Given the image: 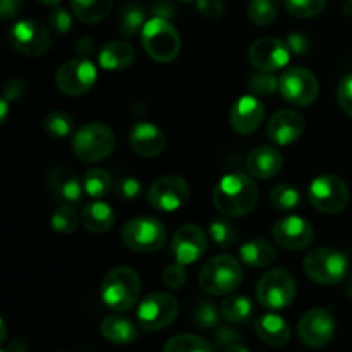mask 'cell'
<instances>
[{
  "instance_id": "obj_53",
  "label": "cell",
  "mask_w": 352,
  "mask_h": 352,
  "mask_svg": "<svg viewBox=\"0 0 352 352\" xmlns=\"http://www.w3.org/2000/svg\"><path fill=\"white\" fill-rule=\"evenodd\" d=\"M346 294L352 299V272H349L346 277Z\"/></svg>"
},
{
  "instance_id": "obj_57",
  "label": "cell",
  "mask_w": 352,
  "mask_h": 352,
  "mask_svg": "<svg viewBox=\"0 0 352 352\" xmlns=\"http://www.w3.org/2000/svg\"><path fill=\"white\" fill-rule=\"evenodd\" d=\"M349 2H352V0H349Z\"/></svg>"
},
{
  "instance_id": "obj_35",
  "label": "cell",
  "mask_w": 352,
  "mask_h": 352,
  "mask_svg": "<svg viewBox=\"0 0 352 352\" xmlns=\"http://www.w3.org/2000/svg\"><path fill=\"white\" fill-rule=\"evenodd\" d=\"M164 352H213V347L206 339L192 333L175 336L165 344Z\"/></svg>"
},
{
  "instance_id": "obj_38",
  "label": "cell",
  "mask_w": 352,
  "mask_h": 352,
  "mask_svg": "<svg viewBox=\"0 0 352 352\" xmlns=\"http://www.w3.org/2000/svg\"><path fill=\"white\" fill-rule=\"evenodd\" d=\"M299 199H301V195L291 184H277L270 191V203L280 212H289V210L296 208L299 205Z\"/></svg>"
},
{
  "instance_id": "obj_37",
  "label": "cell",
  "mask_w": 352,
  "mask_h": 352,
  "mask_svg": "<svg viewBox=\"0 0 352 352\" xmlns=\"http://www.w3.org/2000/svg\"><path fill=\"white\" fill-rule=\"evenodd\" d=\"M208 234L219 248H230L237 241V230L232 223L223 217H217L210 222Z\"/></svg>"
},
{
  "instance_id": "obj_19",
  "label": "cell",
  "mask_w": 352,
  "mask_h": 352,
  "mask_svg": "<svg viewBox=\"0 0 352 352\" xmlns=\"http://www.w3.org/2000/svg\"><path fill=\"white\" fill-rule=\"evenodd\" d=\"M230 126L236 133L246 134L254 133L265 119V107L261 100L254 95L241 96L230 109Z\"/></svg>"
},
{
  "instance_id": "obj_24",
  "label": "cell",
  "mask_w": 352,
  "mask_h": 352,
  "mask_svg": "<svg viewBox=\"0 0 352 352\" xmlns=\"http://www.w3.org/2000/svg\"><path fill=\"white\" fill-rule=\"evenodd\" d=\"M133 45L124 40L109 41L98 54V64L107 71H122L134 62Z\"/></svg>"
},
{
  "instance_id": "obj_2",
  "label": "cell",
  "mask_w": 352,
  "mask_h": 352,
  "mask_svg": "<svg viewBox=\"0 0 352 352\" xmlns=\"http://www.w3.org/2000/svg\"><path fill=\"white\" fill-rule=\"evenodd\" d=\"M103 302L112 311L124 313L136 306L141 294V278L131 267H117L105 275L100 287Z\"/></svg>"
},
{
  "instance_id": "obj_42",
  "label": "cell",
  "mask_w": 352,
  "mask_h": 352,
  "mask_svg": "<svg viewBox=\"0 0 352 352\" xmlns=\"http://www.w3.org/2000/svg\"><path fill=\"white\" fill-rule=\"evenodd\" d=\"M48 23H50L52 30L57 31L58 34H65L71 31L72 28V16L67 9L60 6H55L48 14Z\"/></svg>"
},
{
  "instance_id": "obj_41",
  "label": "cell",
  "mask_w": 352,
  "mask_h": 352,
  "mask_svg": "<svg viewBox=\"0 0 352 352\" xmlns=\"http://www.w3.org/2000/svg\"><path fill=\"white\" fill-rule=\"evenodd\" d=\"M250 89L258 96H270L278 89V79L270 72H260L251 78Z\"/></svg>"
},
{
  "instance_id": "obj_12",
  "label": "cell",
  "mask_w": 352,
  "mask_h": 352,
  "mask_svg": "<svg viewBox=\"0 0 352 352\" xmlns=\"http://www.w3.org/2000/svg\"><path fill=\"white\" fill-rule=\"evenodd\" d=\"M9 41L17 54L26 57H40L50 48L52 34L38 21L23 19L17 21L9 30Z\"/></svg>"
},
{
  "instance_id": "obj_45",
  "label": "cell",
  "mask_w": 352,
  "mask_h": 352,
  "mask_svg": "<svg viewBox=\"0 0 352 352\" xmlns=\"http://www.w3.org/2000/svg\"><path fill=\"white\" fill-rule=\"evenodd\" d=\"M196 9L206 19H219L223 16V7L222 0H196Z\"/></svg>"
},
{
  "instance_id": "obj_17",
  "label": "cell",
  "mask_w": 352,
  "mask_h": 352,
  "mask_svg": "<svg viewBox=\"0 0 352 352\" xmlns=\"http://www.w3.org/2000/svg\"><path fill=\"white\" fill-rule=\"evenodd\" d=\"M206 248H208V239H206V234L201 227L192 226H182L177 232L172 237L170 250L174 254L175 261L181 265H192L203 258V254L206 253Z\"/></svg>"
},
{
  "instance_id": "obj_4",
  "label": "cell",
  "mask_w": 352,
  "mask_h": 352,
  "mask_svg": "<svg viewBox=\"0 0 352 352\" xmlns=\"http://www.w3.org/2000/svg\"><path fill=\"white\" fill-rule=\"evenodd\" d=\"M144 52L157 62H172L181 52V34L174 24L165 17L157 16L146 21L141 31Z\"/></svg>"
},
{
  "instance_id": "obj_43",
  "label": "cell",
  "mask_w": 352,
  "mask_h": 352,
  "mask_svg": "<svg viewBox=\"0 0 352 352\" xmlns=\"http://www.w3.org/2000/svg\"><path fill=\"white\" fill-rule=\"evenodd\" d=\"M337 100L344 112L352 119V72L344 76L337 88Z\"/></svg>"
},
{
  "instance_id": "obj_6",
  "label": "cell",
  "mask_w": 352,
  "mask_h": 352,
  "mask_svg": "<svg viewBox=\"0 0 352 352\" xmlns=\"http://www.w3.org/2000/svg\"><path fill=\"white\" fill-rule=\"evenodd\" d=\"M308 199L315 210L325 215H337L349 205V188L346 181L336 174H322L311 181Z\"/></svg>"
},
{
  "instance_id": "obj_22",
  "label": "cell",
  "mask_w": 352,
  "mask_h": 352,
  "mask_svg": "<svg viewBox=\"0 0 352 352\" xmlns=\"http://www.w3.org/2000/svg\"><path fill=\"white\" fill-rule=\"evenodd\" d=\"M129 144L134 153L144 158L158 157L165 150V134L151 122H140L131 129Z\"/></svg>"
},
{
  "instance_id": "obj_20",
  "label": "cell",
  "mask_w": 352,
  "mask_h": 352,
  "mask_svg": "<svg viewBox=\"0 0 352 352\" xmlns=\"http://www.w3.org/2000/svg\"><path fill=\"white\" fill-rule=\"evenodd\" d=\"M305 133V117L291 109L278 110L267 126V134L278 146H287L298 141Z\"/></svg>"
},
{
  "instance_id": "obj_8",
  "label": "cell",
  "mask_w": 352,
  "mask_h": 352,
  "mask_svg": "<svg viewBox=\"0 0 352 352\" xmlns=\"http://www.w3.org/2000/svg\"><path fill=\"white\" fill-rule=\"evenodd\" d=\"M122 243L138 253H155L162 250L167 241V229L164 222L155 217H134L124 226Z\"/></svg>"
},
{
  "instance_id": "obj_26",
  "label": "cell",
  "mask_w": 352,
  "mask_h": 352,
  "mask_svg": "<svg viewBox=\"0 0 352 352\" xmlns=\"http://www.w3.org/2000/svg\"><path fill=\"white\" fill-rule=\"evenodd\" d=\"M82 223L93 234H105L116 223V213L103 201H89L82 206Z\"/></svg>"
},
{
  "instance_id": "obj_46",
  "label": "cell",
  "mask_w": 352,
  "mask_h": 352,
  "mask_svg": "<svg viewBox=\"0 0 352 352\" xmlns=\"http://www.w3.org/2000/svg\"><path fill=\"white\" fill-rule=\"evenodd\" d=\"M26 88H28V85L23 78H17L16 76V78L7 79L6 86H3L2 98L7 100L9 103L14 102V100H19L21 96L26 93Z\"/></svg>"
},
{
  "instance_id": "obj_11",
  "label": "cell",
  "mask_w": 352,
  "mask_h": 352,
  "mask_svg": "<svg viewBox=\"0 0 352 352\" xmlns=\"http://www.w3.org/2000/svg\"><path fill=\"white\" fill-rule=\"evenodd\" d=\"M278 91L282 98L294 107H309L320 93L318 79L305 67H289L278 78Z\"/></svg>"
},
{
  "instance_id": "obj_13",
  "label": "cell",
  "mask_w": 352,
  "mask_h": 352,
  "mask_svg": "<svg viewBox=\"0 0 352 352\" xmlns=\"http://www.w3.org/2000/svg\"><path fill=\"white\" fill-rule=\"evenodd\" d=\"M96 67L88 58H71L58 67L55 85L64 95L81 96L96 82Z\"/></svg>"
},
{
  "instance_id": "obj_32",
  "label": "cell",
  "mask_w": 352,
  "mask_h": 352,
  "mask_svg": "<svg viewBox=\"0 0 352 352\" xmlns=\"http://www.w3.org/2000/svg\"><path fill=\"white\" fill-rule=\"evenodd\" d=\"M50 226L55 232L62 234V236L74 234L79 227V215L78 212H76L74 205L62 203V205L55 210L54 215H52Z\"/></svg>"
},
{
  "instance_id": "obj_14",
  "label": "cell",
  "mask_w": 352,
  "mask_h": 352,
  "mask_svg": "<svg viewBox=\"0 0 352 352\" xmlns=\"http://www.w3.org/2000/svg\"><path fill=\"white\" fill-rule=\"evenodd\" d=\"M189 195H191V189L186 179L179 175H167L150 186L146 198L151 208L170 213L182 208L188 203Z\"/></svg>"
},
{
  "instance_id": "obj_34",
  "label": "cell",
  "mask_w": 352,
  "mask_h": 352,
  "mask_svg": "<svg viewBox=\"0 0 352 352\" xmlns=\"http://www.w3.org/2000/svg\"><path fill=\"white\" fill-rule=\"evenodd\" d=\"M146 19H144V10L140 6H126L120 10L119 19V31L120 34L127 38L136 36L140 31H143Z\"/></svg>"
},
{
  "instance_id": "obj_33",
  "label": "cell",
  "mask_w": 352,
  "mask_h": 352,
  "mask_svg": "<svg viewBox=\"0 0 352 352\" xmlns=\"http://www.w3.org/2000/svg\"><path fill=\"white\" fill-rule=\"evenodd\" d=\"M45 133L50 138H55V140H64L69 134H72V129H74V119L72 116H69L64 110H54V112L48 113L45 117Z\"/></svg>"
},
{
  "instance_id": "obj_28",
  "label": "cell",
  "mask_w": 352,
  "mask_h": 352,
  "mask_svg": "<svg viewBox=\"0 0 352 352\" xmlns=\"http://www.w3.org/2000/svg\"><path fill=\"white\" fill-rule=\"evenodd\" d=\"M239 258L243 263L253 268L268 267L277 258V250L272 243L265 239H253L239 248Z\"/></svg>"
},
{
  "instance_id": "obj_54",
  "label": "cell",
  "mask_w": 352,
  "mask_h": 352,
  "mask_svg": "<svg viewBox=\"0 0 352 352\" xmlns=\"http://www.w3.org/2000/svg\"><path fill=\"white\" fill-rule=\"evenodd\" d=\"M38 2L45 3V6H52V7H55V6H58V3H60L62 0H38Z\"/></svg>"
},
{
  "instance_id": "obj_44",
  "label": "cell",
  "mask_w": 352,
  "mask_h": 352,
  "mask_svg": "<svg viewBox=\"0 0 352 352\" xmlns=\"http://www.w3.org/2000/svg\"><path fill=\"white\" fill-rule=\"evenodd\" d=\"M186 278H188V275H186L184 265L181 263L168 265L162 275V280L168 289H181L186 284Z\"/></svg>"
},
{
  "instance_id": "obj_15",
  "label": "cell",
  "mask_w": 352,
  "mask_h": 352,
  "mask_svg": "<svg viewBox=\"0 0 352 352\" xmlns=\"http://www.w3.org/2000/svg\"><path fill=\"white\" fill-rule=\"evenodd\" d=\"M337 330L336 318L325 308L309 309L298 323V337L305 346L320 349L330 344Z\"/></svg>"
},
{
  "instance_id": "obj_40",
  "label": "cell",
  "mask_w": 352,
  "mask_h": 352,
  "mask_svg": "<svg viewBox=\"0 0 352 352\" xmlns=\"http://www.w3.org/2000/svg\"><path fill=\"white\" fill-rule=\"evenodd\" d=\"M192 320L199 329L219 327V308L210 301H199L192 311Z\"/></svg>"
},
{
  "instance_id": "obj_27",
  "label": "cell",
  "mask_w": 352,
  "mask_h": 352,
  "mask_svg": "<svg viewBox=\"0 0 352 352\" xmlns=\"http://www.w3.org/2000/svg\"><path fill=\"white\" fill-rule=\"evenodd\" d=\"M102 336L112 344H131L140 337L136 323L120 315H110L102 322Z\"/></svg>"
},
{
  "instance_id": "obj_9",
  "label": "cell",
  "mask_w": 352,
  "mask_h": 352,
  "mask_svg": "<svg viewBox=\"0 0 352 352\" xmlns=\"http://www.w3.org/2000/svg\"><path fill=\"white\" fill-rule=\"evenodd\" d=\"M296 298V280L285 268L267 272L256 285V299L263 308L280 311L292 305Z\"/></svg>"
},
{
  "instance_id": "obj_1",
  "label": "cell",
  "mask_w": 352,
  "mask_h": 352,
  "mask_svg": "<svg viewBox=\"0 0 352 352\" xmlns=\"http://www.w3.org/2000/svg\"><path fill=\"white\" fill-rule=\"evenodd\" d=\"M258 186L246 174H227L213 188V205L226 217H243L258 203Z\"/></svg>"
},
{
  "instance_id": "obj_39",
  "label": "cell",
  "mask_w": 352,
  "mask_h": 352,
  "mask_svg": "<svg viewBox=\"0 0 352 352\" xmlns=\"http://www.w3.org/2000/svg\"><path fill=\"white\" fill-rule=\"evenodd\" d=\"M285 9L296 17L309 19L323 12L327 7V0H284Z\"/></svg>"
},
{
  "instance_id": "obj_25",
  "label": "cell",
  "mask_w": 352,
  "mask_h": 352,
  "mask_svg": "<svg viewBox=\"0 0 352 352\" xmlns=\"http://www.w3.org/2000/svg\"><path fill=\"white\" fill-rule=\"evenodd\" d=\"M256 333L265 344L282 347L291 340V329L282 316L267 313L256 322Z\"/></svg>"
},
{
  "instance_id": "obj_5",
  "label": "cell",
  "mask_w": 352,
  "mask_h": 352,
  "mask_svg": "<svg viewBox=\"0 0 352 352\" xmlns=\"http://www.w3.org/2000/svg\"><path fill=\"white\" fill-rule=\"evenodd\" d=\"M116 148V134L107 124L89 122L72 136V151L79 160L96 164L105 160Z\"/></svg>"
},
{
  "instance_id": "obj_48",
  "label": "cell",
  "mask_w": 352,
  "mask_h": 352,
  "mask_svg": "<svg viewBox=\"0 0 352 352\" xmlns=\"http://www.w3.org/2000/svg\"><path fill=\"white\" fill-rule=\"evenodd\" d=\"M241 340V333L237 332V330L230 329V327H219V330H217L215 333V342L219 347H229V346H234V344H237Z\"/></svg>"
},
{
  "instance_id": "obj_23",
  "label": "cell",
  "mask_w": 352,
  "mask_h": 352,
  "mask_svg": "<svg viewBox=\"0 0 352 352\" xmlns=\"http://www.w3.org/2000/svg\"><path fill=\"white\" fill-rule=\"evenodd\" d=\"M284 165L282 153L274 146H258L248 157V170L253 177L267 181L275 177Z\"/></svg>"
},
{
  "instance_id": "obj_3",
  "label": "cell",
  "mask_w": 352,
  "mask_h": 352,
  "mask_svg": "<svg viewBox=\"0 0 352 352\" xmlns=\"http://www.w3.org/2000/svg\"><path fill=\"white\" fill-rule=\"evenodd\" d=\"M244 270L237 258L230 254L213 256L203 265L198 275L199 287L212 296H226L243 284Z\"/></svg>"
},
{
  "instance_id": "obj_36",
  "label": "cell",
  "mask_w": 352,
  "mask_h": 352,
  "mask_svg": "<svg viewBox=\"0 0 352 352\" xmlns=\"http://www.w3.org/2000/svg\"><path fill=\"white\" fill-rule=\"evenodd\" d=\"M82 186H85V192L91 198H102V196L109 195L110 188H112V179L110 174L103 168H91L82 177Z\"/></svg>"
},
{
  "instance_id": "obj_10",
  "label": "cell",
  "mask_w": 352,
  "mask_h": 352,
  "mask_svg": "<svg viewBox=\"0 0 352 352\" xmlns=\"http://www.w3.org/2000/svg\"><path fill=\"white\" fill-rule=\"evenodd\" d=\"M179 315V301L168 292H153L138 306V323L146 332H158L172 325Z\"/></svg>"
},
{
  "instance_id": "obj_47",
  "label": "cell",
  "mask_w": 352,
  "mask_h": 352,
  "mask_svg": "<svg viewBox=\"0 0 352 352\" xmlns=\"http://www.w3.org/2000/svg\"><path fill=\"white\" fill-rule=\"evenodd\" d=\"M117 192H119L120 198L127 199V201H134V199L141 196V182L134 177L120 179Z\"/></svg>"
},
{
  "instance_id": "obj_31",
  "label": "cell",
  "mask_w": 352,
  "mask_h": 352,
  "mask_svg": "<svg viewBox=\"0 0 352 352\" xmlns=\"http://www.w3.org/2000/svg\"><path fill=\"white\" fill-rule=\"evenodd\" d=\"M280 0H251L248 6V17L256 26H268L278 16Z\"/></svg>"
},
{
  "instance_id": "obj_7",
  "label": "cell",
  "mask_w": 352,
  "mask_h": 352,
  "mask_svg": "<svg viewBox=\"0 0 352 352\" xmlns=\"http://www.w3.org/2000/svg\"><path fill=\"white\" fill-rule=\"evenodd\" d=\"M306 275L322 285H336L349 274V261L346 254L333 248H316L302 261Z\"/></svg>"
},
{
  "instance_id": "obj_52",
  "label": "cell",
  "mask_w": 352,
  "mask_h": 352,
  "mask_svg": "<svg viewBox=\"0 0 352 352\" xmlns=\"http://www.w3.org/2000/svg\"><path fill=\"white\" fill-rule=\"evenodd\" d=\"M223 352H250V349L244 346H241V344H234V346H229Z\"/></svg>"
},
{
  "instance_id": "obj_50",
  "label": "cell",
  "mask_w": 352,
  "mask_h": 352,
  "mask_svg": "<svg viewBox=\"0 0 352 352\" xmlns=\"http://www.w3.org/2000/svg\"><path fill=\"white\" fill-rule=\"evenodd\" d=\"M24 0H0V16L2 19H12L23 9Z\"/></svg>"
},
{
  "instance_id": "obj_30",
  "label": "cell",
  "mask_w": 352,
  "mask_h": 352,
  "mask_svg": "<svg viewBox=\"0 0 352 352\" xmlns=\"http://www.w3.org/2000/svg\"><path fill=\"white\" fill-rule=\"evenodd\" d=\"M253 313V302L246 296H229L220 305V315L229 323H243Z\"/></svg>"
},
{
  "instance_id": "obj_51",
  "label": "cell",
  "mask_w": 352,
  "mask_h": 352,
  "mask_svg": "<svg viewBox=\"0 0 352 352\" xmlns=\"http://www.w3.org/2000/svg\"><path fill=\"white\" fill-rule=\"evenodd\" d=\"M0 110H2V113H0V122H6L7 110H9V102H7V100L2 98V102H0Z\"/></svg>"
},
{
  "instance_id": "obj_49",
  "label": "cell",
  "mask_w": 352,
  "mask_h": 352,
  "mask_svg": "<svg viewBox=\"0 0 352 352\" xmlns=\"http://www.w3.org/2000/svg\"><path fill=\"white\" fill-rule=\"evenodd\" d=\"M287 45L291 48L292 54L296 55H305L309 50V41L308 38L302 33H291L287 36Z\"/></svg>"
},
{
  "instance_id": "obj_55",
  "label": "cell",
  "mask_w": 352,
  "mask_h": 352,
  "mask_svg": "<svg viewBox=\"0 0 352 352\" xmlns=\"http://www.w3.org/2000/svg\"><path fill=\"white\" fill-rule=\"evenodd\" d=\"M0 325H2V336H0V340H6L7 329H6V323H3V320H2V322H0Z\"/></svg>"
},
{
  "instance_id": "obj_18",
  "label": "cell",
  "mask_w": 352,
  "mask_h": 352,
  "mask_svg": "<svg viewBox=\"0 0 352 352\" xmlns=\"http://www.w3.org/2000/svg\"><path fill=\"white\" fill-rule=\"evenodd\" d=\"M274 239L278 246L291 251L306 250L315 239V229L301 217H285L274 226Z\"/></svg>"
},
{
  "instance_id": "obj_56",
  "label": "cell",
  "mask_w": 352,
  "mask_h": 352,
  "mask_svg": "<svg viewBox=\"0 0 352 352\" xmlns=\"http://www.w3.org/2000/svg\"><path fill=\"white\" fill-rule=\"evenodd\" d=\"M182 2H191V0H182Z\"/></svg>"
},
{
  "instance_id": "obj_16",
  "label": "cell",
  "mask_w": 352,
  "mask_h": 352,
  "mask_svg": "<svg viewBox=\"0 0 352 352\" xmlns=\"http://www.w3.org/2000/svg\"><path fill=\"white\" fill-rule=\"evenodd\" d=\"M291 48L287 41L274 36H265L254 41L248 52L251 65L261 72H275L284 69L291 60Z\"/></svg>"
},
{
  "instance_id": "obj_58",
  "label": "cell",
  "mask_w": 352,
  "mask_h": 352,
  "mask_svg": "<svg viewBox=\"0 0 352 352\" xmlns=\"http://www.w3.org/2000/svg\"><path fill=\"white\" fill-rule=\"evenodd\" d=\"M2 352H6V351H2Z\"/></svg>"
},
{
  "instance_id": "obj_21",
  "label": "cell",
  "mask_w": 352,
  "mask_h": 352,
  "mask_svg": "<svg viewBox=\"0 0 352 352\" xmlns=\"http://www.w3.org/2000/svg\"><path fill=\"white\" fill-rule=\"evenodd\" d=\"M48 188L58 201L67 203V205H78L85 195V186L81 179L64 165L52 168L48 174Z\"/></svg>"
},
{
  "instance_id": "obj_29",
  "label": "cell",
  "mask_w": 352,
  "mask_h": 352,
  "mask_svg": "<svg viewBox=\"0 0 352 352\" xmlns=\"http://www.w3.org/2000/svg\"><path fill=\"white\" fill-rule=\"evenodd\" d=\"M113 0H71V9L74 16L82 23H100L109 16Z\"/></svg>"
}]
</instances>
